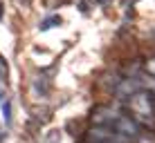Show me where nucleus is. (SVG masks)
Instances as JSON below:
<instances>
[{
  "mask_svg": "<svg viewBox=\"0 0 155 143\" xmlns=\"http://www.w3.org/2000/svg\"><path fill=\"white\" fill-rule=\"evenodd\" d=\"M90 141H101V143H130V139L128 136H124L121 132L117 130H108V128H92L88 132Z\"/></svg>",
  "mask_w": 155,
  "mask_h": 143,
  "instance_id": "nucleus-2",
  "label": "nucleus"
},
{
  "mask_svg": "<svg viewBox=\"0 0 155 143\" xmlns=\"http://www.w3.org/2000/svg\"><path fill=\"white\" fill-rule=\"evenodd\" d=\"M0 76L7 78V63L2 61V56H0Z\"/></svg>",
  "mask_w": 155,
  "mask_h": 143,
  "instance_id": "nucleus-8",
  "label": "nucleus"
},
{
  "mask_svg": "<svg viewBox=\"0 0 155 143\" xmlns=\"http://www.w3.org/2000/svg\"><path fill=\"white\" fill-rule=\"evenodd\" d=\"M0 107H2V114H5V123H12V101L9 98H5V94H2V89H0Z\"/></svg>",
  "mask_w": 155,
  "mask_h": 143,
  "instance_id": "nucleus-6",
  "label": "nucleus"
},
{
  "mask_svg": "<svg viewBox=\"0 0 155 143\" xmlns=\"http://www.w3.org/2000/svg\"><path fill=\"white\" fill-rule=\"evenodd\" d=\"M0 18H2V5H0Z\"/></svg>",
  "mask_w": 155,
  "mask_h": 143,
  "instance_id": "nucleus-10",
  "label": "nucleus"
},
{
  "mask_svg": "<svg viewBox=\"0 0 155 143\" xmlns=\"http://www.w3.org/2000/svg\"><path fill=\"white\" fill-rule=\"evenodd\" d=\"M90 143H101V141H90Z\"/></svg>",
  "mask_w": 155,
  "mask_h": 143,
  "instance_id": "nucleus-11",
  "label": "nucleus"
},
{
  "mask_svg": "<svg viewBox=\"0 0 155 143\" xmlns=\"http://www.w3.org/2000/svg\"><path fill=\"white\" fill-rule=\"evenodd\" d=\"M117 116H119V114H117L115 110H97L94 116H92V121H94V123H99V125L101 123H113Z\"/></svg>",
  "mask_w": 155,
  "mask_h": 143,
  "instance_id": "nucleus-5",
  "label": "nucleus"
},
{
  "mask_svg": "<svg viewBox=\"0 0 155 143\" xmlns=\"http://www.w3.org/2000/svg\"><path fill=\"white\" fill-rule=\"evenodd\" d=\"M146 70H148V74H153V76H155V58H151V61H148Z\"/></svg>",
  "mask_w": 155,
  "mask_h": 143,
  "instance_id": "nucleus-9",
  "label": "nucleus"
},
{
  "mask_svg": "<svg viewBox=\"0 0 155 143\" xmlns=\"http://www.w3.org/2000/svg\"><path fill=\"white\" fill-rule=\"evenodd\" d=\"M45 143H58V132H47Z\"/></svg>",
  "mask_w": 155,
  "mask_h": 143,
  "instance_id": "nucleus-7",
  "label": "nucleus"
},
{
  "mask_svg": "<svg viewBox=\"0 0 155 143\" xmlns=\"http://www.w3.org/2000/svg\"><path fill=\"white\" fill-rule=\"evenodd\" d=\"M140 89H142V85L137 81H121L119 87H117V96H130V94L140 92Z\"/></svg>",
  "mask_w": 155,
  "mask_h": 143,
  "instance_id": "nucleus-4",
  "label": "nucleus"
},
{
  "mask_svg": "<svg viewBox=\"0 0 155 143\" xmlns=\"http://www.w3.org/2000/svg\"><path fill=\"white\" fill-rule=\"evenodd\" d=\"M128 107L133 110V114L137 116V121L144 123L146 128H155V107H153V96L148 92H140L128 96Z\"/></svg>",
  "mask_w": 155,
  "mask_h": 143,
  "instance_id": "nucleus-1",
  "label": "nucleus"
},
{
  "mask_svg": "<svg viewBox=\"0 0 155 143\" xmlns=\"http://www.w3.org/2000/svg\"><path fill=\"white\" fill-rule=\"evenodd\" d=\"M113 123H115V130H117V132H121V134L128 136V139H133V136L140 134V128H137V125L133 123L130 119H126V116H117Z\"/></svg>",
  "mask_w": 155,
  "mask_h": 143,
  "instance_id": "nucleus-3",
  "label": "nucleus"
}]
</instances>
